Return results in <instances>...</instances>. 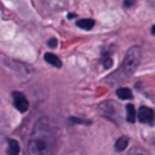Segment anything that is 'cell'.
Listing matches in <instances>:
<instances>
[{
	"label": "cell",
	"mask_w": 155,
	"mask_h": 155,
	"mask_svg": "<svg viewBox=\"0 0 155 155\" xmlns=\"http://www.w3.org/2000/svg\"><path fill=\"white\" fill-rule=\"evenodd\" d=\"M55 149V131L49 119H40L29 138L28 155H52Z\"/></svg>",
	"instance_id": "6da1fadb"
},
{
	"label": "cell",
	"mask_w": 155,
	"mask_h": 155,
	"mask_svg": "<svg viewBox=\"0 0 155 155\" xmlns=\"http://www.w3.org/2000/svg\"><path fill=\"white\" fill-rule=\"evenodd\" d=\"M140 59H141V50L140 47L134 46V47H129L126 55H125V59L122 62V67H120V71L125 78H129L138 67L140 64Z\"/></svg>",
	"instance_id": "7a4b0ae2"
},
{
	"label": "cell",
	"mask_w": 155,
	"mask_h": 155,
	"mask_svg": "<svg viewBox=\"0 0 155 155\" xmlns=\"http://www.w3.org/2000/svg\"><path fill=\"white\" fill-rule=\"evenodd\" d=\"M97 113H99L102 117H105V119H108V120H111V122H114V123H119L120 119H122L120 105H119L117 102H114V101L101 102V104L97 105Z\"/></svg>",
	"instance_id": "3957f363"
},
{
	"label": "cell",
	"mask_w": 155,
	"mask_h": 155,
	"mask_svg": "<svg viewBox=\"0 0 155 155\" xmlns=\"http://www.w3.org/2000/svg\"><path fill=\"white\" fill-rule=\"evenodd\" d=\"M12 102H14L15 108H17L18 111H21V113L28 111V108H29V101H28V97H26L23 93H20V91H14V93H12Z\"/></svg>",
	"instance_id": "277c9868"
},
{
	"label": "cell",
	"mask_w": 155,
	"mask_h": 155,
	"mask_svg": "<svg viewBox=\"0 0 155 155\" xmlns=\"http://www.w3.org/2000/svg\"><path fill=\"white\" fill-rule=\"evenodd\" d=\"M138 120L143 122V123H147V125H152L153 120H155V113L152 108H147V107H141L138 110Z\"/></svg>",
	"instance_id": "5b68a950"
},
{
	"label": "cell",
	"mask_w": 155,
	"mask_h": 155,
	"mask_svg": "<svg viewBox=\"0 0 155 155\" xmlns=\"http://www.w3.org/2000/svg\"><path fill=\"white\" fill-rule=\"evenodd\" d=\"M43 2L50 8V9H62L67 3V0H43Z\"/></svg>",
	"instance_id": "8992f818"
},
{
	"label": "cell",
	"mask_w": 155,
	"mask_h": 155,
	"mask_svg": "<svg viewBox=\"0 0 155 155\" xmlns=\"http://www.w3.org/2000/svg\"><path fill=\"white\" fill-rule=\"evenodd\" d=\"M8 153L9 155H18L20 153V144H18L17 140H14V138L8 140Z\"/></svg>",
	"instance_id": "52a82bcc"
},
{
	"label": "cell",
	"mask_w": 155,
	"mask_h": 155,
	"mask_svg": "<svg viewBox=\"0 0 155 155\" xmlns=\"http://www.w3.org/2000/svg\"><path fill=\"white\" fill-rule=\"evenodd\" d=\"M76 25L79 26L81 29L90 31V29H93V28H94V20H91V18H82V20H78V23H76Z\"/></svg>",
	"instance_id": "ba28073f"
},
{
	"label": "cell",
	"mask_w": 155,
	"mask_h": 155,
	"mask_svg": "<svg viewBox=\"0 0 155 155\" xmlns=\"http://www.w3.org/2000/svg\"><path fill=\"white\" fill-rule=\"evenodd\" d=\"M44 59H46V62L52 64L53 67H61V65H62V64H61V59H59L56 55H53V53H46V55H44Z\"/></svg>",
	"instance_id": "9c48e42d"
},
{
	"label": "cell",
	"mask_w": 155,
	"mask_h": 155,
	"mask_svg": "<svg viewBox=\"0 0 155 155\" xmlns=\"http://www.w3.org/2000/svg\"><path fill=\"white\" fill-rule=\"evenodd\" d=\"M117 96H119L120 99H131L132 93H131L129 88H126V87H120V88H117Z\"/></svg>",
	"instance_id": "30bf717a"
},
{
	"label": "cell",
	"mask_w": 155,
	"mask_h": 155,
	"mask_svg": "<svg viewBox=\"0 0 155 155\" xmlns=\"http://www.w3.org/2000/svg\"><path fill=\"white\" fill-rule=\"evenodd\" d=\"M135 116H138V114L135 113L134 105H128V107H126V120L132 123V122L135 120Z\"/></svg>",
	"instance_id": "8fae6325"
},
{
	"label": "cell",
	"mask_w": 155,
	"mask_h": 155,
	"mask_svg": "<svg viewBox=\"0 0 155 155\" xmlns=\"http://www.w3.org/2000/svg\"><path fill=\"white\" fill-rule=\"evenodd\" d=\"M126 146H128V137H120L117 141H116V150H119V152H122V150H125L126 149Z\"/></svg>",
	"instance_id": "7c38bea8"
},
{
	"label": "cell",
	"mask_w": 155,
	"mask_h": 155,
	"mask_svg": "<svg viewBox=\"0 0 155 155\" xmlns=\"http://www.w3.org/2000/svg\"><path fill=\"white\" fill-rule=\"evenodd\" d=\"M128 155H147V152L146 150H143L141 147H132L131 150H129V153Z\"/></svg>",
	"instance_id": "4fadbf2b"
},
{
	"label": "cell",
	"mask_w": 155,
	"mask_h": 155,
	"mask_svg": "<svg viewBox=\"0 0 155 155\" xmlns=\"http://www.w3.org/2000/svg\"><path fill=\"white\" fill-rule=\"evenodd\" d=\"M102 62H104V67H105V68H110V67L113 65V61H111V56H107V55H105V56L102 58Z\"/></svg>",
	"instance_id": "5bb4252c"
},
{
	"label": "cell",
	"mask_w": 155,
	"mask_h": 155,
	"mask_svg": "<svg viewBox=\"0 0 155 155\" xmlns=\"http://www.w3.org/2000/svg\"><path fill=\"white\" fill-rule=\"evenodd\" d=\"M134 3H135V0H125L123 2L125 8H131V6H134Z\"/></svg>",
	"instance_id": "9a60e30c"
},
{
	"label": "cell",
	"mask_w": 155,
	"mask_h": 155,
	"mask_svg": "<svg viewBox=\"0 0 155 155\" xmlns=\"http://www.w3.org/2000/svg\"><path fill=\"white\" fill-rule=\"evenodd\" d=\"M47 44H49L50 47H55V46H56V40H55V38H52V40H50Z\"/></svg>",
	"instance_id": "2e32d148"
},
{
	"label": "cell",
	"mask_w": 155,
	"mask_h": 155,
	"mask_svg": "<svg viewBox=\"0 0 155 155\" xmlns=\"http://www.w3.org/2000/svg\"><path fill=\"white\" fill-rule=\"evenodd\" d=\"M149 5H150L152 8H155V0H149Z\"/></svg>",
	"instance_id": "e0dca14e"
},
{
	"label": "cell",
	"mask_w": 155,
	"mask_h": 155,
	"mask_svg": "<svg viewBox=\"0 0 155 155\" xmlns=\"http://www.w3.org/2000/svg\"><path fill=\"white\" fill-rule=\"evenodd\" d=\"M150 32H152V34H153V35H155V25H153V26H152V29H150Z\"/></svg>",
	"instance_id": "ac0fdd59"
}]
</instances>
